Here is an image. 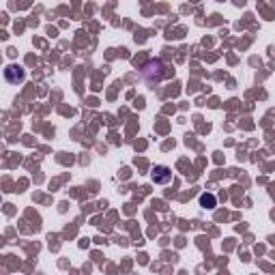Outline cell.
<instances>
[{
	"label": "cell",
	"mask_w": 275,
	"mask_h": 275,
	"mask_svg": "<svg viewBox=\"0 0 275 275\" xmlns=\"http://www.w3.org/2000/svg\"><path fill=\"white\" fill-rule=\"evenodd\" d=\"M151 178L157 185H168L172 181V172H170L168 166H155V170L151 172Z\"/></svg>",
	"instance_id": "1"
},
{
	"label": "cell",
	"mask_w": 275,
	"mask_h": 275,
	"mask_svg": "<svg viewBox=\"0 0 275 275\" xmlns=\"http://www.w3.org/2000/svg\"><path fill=\"white\" fill-rule=\"evenodd\" d=\"M24 78V71L20 69V67H9L7 69V80L9 82H17V80H22Z\"/></svg>",
	"instance_id": "2"
},
{
	"label": "cell",
	"mask_w": 275,
	"mask_h": 275,
	"mask_svg": "<svg viewBox=\"0 0 275 275\" xmlns=\"http://www.w3.org/2000/svg\"><path fill=\"white\" fill-rule=\"evenodd\" d=\"M200 202H202L205 207L209 205V209H213V207H215V198H213V196H202V200H200Z\"/></svg>",
	"instance_id": "3"
}]
</instances>
